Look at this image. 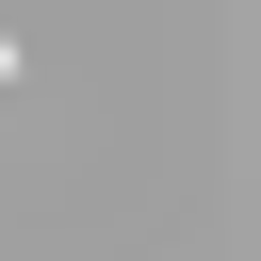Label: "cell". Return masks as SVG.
Here are the masks:
<instances>
[{
	"label": "cell",
	"instance_id": "6da1fadb",
	"mask_svg": "<svg viewBox=\"0 0 261 261\" xmlns=\"http://www.w3.org/2000/svg\"><path fill=\"white\" fill-rule=\"evenodd\" d=\"M16 65H33V49H16V33H0V82H16Z\"/></svg>",
	"mask_w": 261,
	"mask_h": 261
}]
</instances>
